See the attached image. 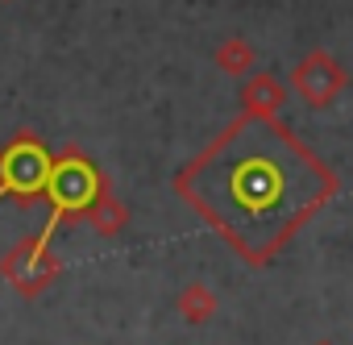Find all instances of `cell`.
Masks as SVG:
<instances>
[{"label":"cell","instance_id":"cell-1","mask_svg":"<svg viewBox=\"0 0 353 345\" xmlns=\"http://www.w3.org/2000/svg\"><path fill=\"white\" fill-rule=\"evenodd\" d=\"M332 188V175L274 117H241L179 179L192 208L250 262L279 254Z\"/></svg>","mask_w":353,"mask_h":345},{"label":"cell","instance_id":"cell-2","mask_svg":"<svg viewBox=\"0 0 353 345\" xmlns=\"http://www.w3.org/2000/svg\"><path fill=\"white\" fill-rule=\"evenodd\" d=\"M291 88L299 92L303 104H312V108H328V104L349 88V71H345L328 50H312V55H303V59L295 63V71H291Z\"/></svg>","mask_w":353,"mask_h":345},{"label":"cell","instance_id":"cell-3","mask_svg":"<svg viewBox=\"0 0 353 345\" xmlns=\"http://www.w3.org/2000/svg\"><path fill=\"white\" fill-rule=\"evenodd\" d=\"M0 275H5L21 295H38L59 275V262L46 254V237H26L21 246H13L5 258H0Z\"/></svg>","mask_w":353,"mask_h":345},{"label":"cell","instance_id":"cell-4","mask_svg":"<svg viewBox=\"0 0 353 345\" xmlns=\"http://www.w3.org/2000/svg\"><path fill=\"white\" fill-rule=\"evenodd\" d=\"M46 184H50V200H54V208H59V213H54V221H50V229L59 225V217H63V213L88 208V204H92V196L100 192L96 170H92L83 158H63L59 166H50ZM50 229H46L42 237H50Z\"/></svg>","mask_w":353,"mask_h":345},{"label":"cell","instance_id":"cell-5","mask_svg":"<svg viewBox=\"0 0 353 345\" xmlns=\"http://www.w3.org/2000/svg\"><path fill=\"white\" fill-rule=\"evenodd\" d=\"M46 175H50V162H46V154L38 146H13L5 154V184H0V192L30 196V192H38L46 184Z\"/></svg>","mask_w":353,"mask_h":345},{"label":"cell","instance_id":"cell-6","mask_svg":"<svg viewBox=\"0 0 353 345\" xmlns=\"http://www.w3.org/2000/svg\"><path fill=\"white\" fill-rule=\"evenodd\" d=\"M283 104H287V88L270 71L245 75V83H241V108H245V117H274Z\"/></svg>","mask_w":353,"mask_h":345},{"label":"cell","instance_id":"cell-7","mask_svg":"<svg viewBox=\"0 0 353 345\" xmlns=\"http://www.w3.org/2000/svg\"><path fill=\"white\" fill-rule=\"evenodd\" d=\"M174 308H179V316H183L188 324H204V320L216 316L221 299H216L212 287H204V283H188V287L179 291V299H174Z\"/></svg>","mask_w":353,"mask_h":345},{"label":"cell","instance_id":"cell-8","mask_svg":"<svg viewBox=\"0 0 353 345\" xmlns=\"http://www.w3.org/2000/svg\"><path fill=\"white\" fill-rule=\"evenodd\" d=\"M83 213H88V221H92V229H96V233H104V237H117V233L125 229V221H129L125 204H121V200H112L108 192H96V196H92V204H88Z\"/></svg>","mask_w":353,"mask_h":345},{"label":"cell","instance_id":"cell-9","mask_svg":"<svg viewBox=\"0 0 353 345\" xmlns=\"http://www.w3.org/2000/svg\"><path fill=\"white\" fill-rule=\"evenodd\" d=\"M216 67L225 71V75H254V63H258V50L245 42V38H225L221 46H216Z\"/></svg>","mask_w":353,"mask_h":345},{"label":"cell","instance_id":"cell-10","mask_svg":"<svg viewBox=\"0 0 353 345\" xmlns=\"http://www.w3.org/2000/svg\"><path fill=\"white\" fill-rule=\"evenodd\" d=\"M316 345H328V341H316Z\"/></svg>","mask_w":353,"mask_h":345},{"label":"cell","instance_id":"cell-11","mask_svg":"<svg viewBox=\"0 0 353 345\" xmlns=\"http://www.w3.org/2000/svg\"><path fill=\"white\" fill-rule=\"evenodd\" d=\"M5 5H13V0H5Z\"/></svg>","mask_w":353,"mask_h":345}]
</instances>
